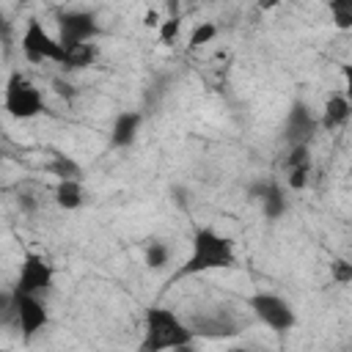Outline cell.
<instances>
[{"mask_svg":"<svg viewBox=\"0 0 352 352\" xmlns=\"http://www.w3.org/2000/svg\"><path fill=\"white\" fill-rule=\"evenodd\" d=\"M234 264H236L234 242L226 234H220L217 228L204 226V228H195L192 242H190V256L173 278L201 275V272H212V270H228Z\"/></svg>","mask_w":352,"mask_h":352,"instance_id":"6da1fadb","label":"cell"},{"mask_svg":"<svg viewBox=\"0 0 352 352\" xmlns=\"http://www.w3.org/2000/svg\"><path fill=\"white\" fill-rule=\"evenodd\" d=\"M192 330L187 322H182L170 308L151 305L143 314V341L140 352H165L192 344Z\"/></svg>","mask_w":352,"mask_h":352,"instance_id":"7a4b0ae2","label":"cell"},{"mask_svg":"<svg viewBox=\"0 0 352 352\" xmlns=\"http://www.w3.org/2000/svg\"><path fill=\"white\" fill-rule=\"evenodd\" d=\"M3 104H6V113L11 118H36L38 113H44L41 91L28 77H22L19 72H14L8 77L6 94H3Z\"/></svg>","mask_w":352,"mask_h":352,"instance_id":"3957f363","label":"cell"},{"mask_svg":"<svg viewBox=\"0 0 352 352\" xmlns=\"http://www.w3.org/2000/svg\"><path fill=\"white\" fill-rule=\"evenodd\" d=\"M248 308L256 314L261 324H267L272 333H289L297 324V314L289 300L272 294V292H256L248 297Z\"/></svg>","mask_w":352,"mask_h":352,"instance_id":"277c9868","label":"cell"},{"mask_svg":"<svg viewBox=\"0 0 352 352\" xmlns=\"http://www.w3.org/2000/svg\"><path fill=\"white\" fill-rule=\"evenodd\" d=\"M19 44H22L25 58L33 60V63H41V60L63 63V58H66V50L60 47L58 36H52L38 19H28V28H25Z\"/></svg>","mask_w":352,"mask_h":352,"instance_id":"5b68a950","label":"cell"},{"mask_svg":"<svg viewBox=\"0 0 352 352\" xmlns=\"http://www.w3.org/2000/svg\"><path fill=\"white\" fill-rule=\"evenodd\" d=\"M99 36V22L91 11H66L58 16V41L63 50L91 44Z\"/></svg>","mask_w":352,"mask_h":352,"instance_id":"8992f818","label":"cell"},{"mask_svg":"<svg viewBox=\"0 0 352 352\" xmlns=\"http://www.w3.org/2000/svg\"><path fill=\"white\" fill-rule=\"evenodd\" d=\"M52 280H55V270H52V264H50L44 256H38V253H25V256H22V267H19V278H16L14 292L38 297V294L50 292Z\"/></svg>","mask_w":352,"mask_h":352,"instance_id":"52a82bcc","label":"cell"},{"mask_svg":"<svg viewBox=\"0 0 352 352\" xmlns=\"http://www.w3.org/2000/svg\"><path fill=\"white\" fill-rule=\"evenodd\" d=\"M11 308H14V319L19 322V330H22L25 341H30L38 330H44L50 324V314H47L44 302L33 294L11 292Z\"/></svg>","mask_w":352,"mask_h":352,"instance_id":"ba28073f","label":"cell"},{"mask_svg":"<svg viewBox=\"0 0 352 352\" xmlns=\"http://www.w3.org/2000/svg\"><path fill=\"white\" fill-rule=\"evenodd\" d=\"M319 129V121L311 116V110L302 104V102H294L286 113V138L292 146H308V140L316 135Z\"/></svg>","mask_w":352,"mask_h":352,"instance_id":"9c48e42d","label":"cell"},{"mask_svg":"<svg viewBox=\"0 0 352 352\" xmlns=\"http://www.w3.org/2000/svg\"><path fill=\"white\" fill-rule=\"evenodd\" d=\"M190 330L192 336H204V338H228V336H236L239 333V324L236 319H231L228 314H201L190 322Z\"/></svg>","mask_w":352,"mask_h":352,"instance_id":"30bf717a","label":"cell"},{"mask_svg":"<svg viewBox=\"0 0 352 352\" xmlns=\"http://www.w3.org/2000/svg\"><path fill=\"white\" fill-rule=\"evenodd\" d=\"M140 121H143V116H140L138 110H124V113H118L116 121H113V129H110V146H113V148H126V146H132L135 138H138Z\"/></svg>","mask_w":352,"mask_h":352,"instance_id":"8fae6325","label":"cell"},{"mask_svg":"<svg viewBox=\"0 0 352 352\" xmlns=\"http://www.w3.org/2000/svg\"><path fill=\"white\" fill-rule=\"evenodd\" d=\"M253 195L261 201V212H264L267 220H278V217H283L286 209H289V204H286V192H283V187H280L278 182L258 184V187L253 190Z\"/></svg>","mask_w":352,"mask_h":352,"instance_id":"7c38bea8","label":"cell"},{"mask_svg":"<svg viewBox=\"0 0 352 352\" xmlns=\"http://www.w3.org/2000/svg\"><path fill=\"white\" fill-rule=\"evenodd\" d=\"M349 118H352V104H349V99L344 96V91L330 94L327 102H324L319 126H322V129H338V126H344Z\"/></svg>","mask_w":352,"mask_h":352,"instance_id":"4fadbf2b","label":"cell"},{"mask_svg":"<svg viewBox=\"0 0 352 352\" xmlns=\"http://www.w3.org/2000/svg\"><path fill=\"white\" fill-rule=\"evenodd\" d=\"M55 204L66 212L82 206V184L80 182H58L55 184Z\"/></svg>","mask_w":352,"mask_h":352,"instance_id":"5bb4252c","label":"cell"},{"mask_svg":"<svg viewBox=\"0 0 352 352\" xmlns=\"http://www.w3.org/2000/svg\"><path fill=\"white\" fill-rule=\"evenodd\" d=\"M47 170H50L52 176H58V182H80V176H82L80 165H77L72 157H66V154H55V157L50 160Z\"/></svg>","mask_w":352,"mask_h":352,"instance_id":"9a60e30c","label":"cell"},{"mask_svg":"<svg viewBox=\"0 0 352 352\" xmlns=\"http://www.w3.org/2000/svg\"><path fill=\"white\" fill-rule=\"evenodd\" d=\"M96 58V47L94 44H80V47H72L66 50V58H63V69H85L91 66Z\"/></svg>","mask_w":352,"mask_h":352,"instance_id":"2e32d148","label":"cell"},{"mask_svg":"<svg viewBox=\"0 0 352 352\" xmlns=\"http://www.w3.org/2000/svg\"><path fill=\"white\" fill-rule=\"evenodd\" d=\"M330 14H333V25L338 30H352V0H333Z\"/></svg>","mask_w":352,"mask_h":352,"instance_id":"e0dca14e","label":"cell"},{"mask_svg":"<svg viewBox=\"0 0 352 352\" xmlns=\"http://www.w3.org/2000/svg\"><path fill=\"white\" fill-rule=\"evenodd\" d=\"M168 258H170V250H168L165 242L154 239V242L146 248V267H151V270H162V267L168 264Z\"/></svg>","mask_w":352,"mask_h":352,"instance_id":"ac0fdd59","label":"cell"},{"mask_svg":"<svg viewBox=\"0 0 352 352\" xmlns=\"http://www.w3.org/2000/svg\"><path fill=\"white\" fill-rule=\"evenodd\" d=\"M214 36H217V25H212V22H198V25L192 28V33H190V50H198V47L209 44Z\"/></svg>","mask_w":352,"mask_h":352,"instance_id":"d6986e66","label":"cell"},{"mask_svg":"<svg viewBox=\"0 0 352 352\" xmlns=\"http://www.w3.org/2000/svg\"><path fill=\"white\" fill-rule=\"evenodd\" d=\"M179 33H182V16H168V19H162V25L157 28V36H160V41L162 44H176V38H179Z\"/></svg>","mask_w":352,"mask_h":352,"instance_id":"ffe728a7","label":"cell"},{"mask_svg":"<svg viewBox=\"0 0 352 352\" xmlns=\"http://www.w3.org/2000/svg\"><path fill=\"white\" fill-rule=\"evenodd\" d=\"M330 278H333V283H338V286L352 283V261H346V258L330 261Z\"/></svg>","mask_w":352,"mask_h":352,"instance_id":"44dd1931","label":"cell"},{"mask_svg":"<svg viewBox=\"0 0 352 352\" xmlns=\"http://www.w3.org/2000/svg\"><path fill=\"white\" fill-rule=\"evenodd\" d=\"M308 176H311V162H305V165H297V168H292L289 170V176H286V184L292 187V190H305L308 187Z\"/></svg>","mask_w":352,"mask_h":352,"instance_id":"7402d4cb","label":"cell"},{"mask_svg":"<svg viewBox=\"0 0 352 352\" xmlns=\"http://www.w3.org/2000/svg\"><path fill=\"white\" fill-rule=\"evenodd\" d=\"M305 162H311V148L308 146H292V151L286 154V170L305 165Z\"/></svg>","mask_w":352,"mask_h":352,"instance_id":"603a6c76","label":"cell"},{"mask_svg":"<svg viewBox=\"0 0 352 352\" xmlns=\"http://www.w3.org/2000/svg\"><path fill=\"white\" fill-rule=\"evenodd\" d=\"M341 77H344V96H346L349 104H352V63L341 66Z\"/></svg>","mask_w":352,"mask_h":352,"instance_id":"cb8c5ba5","label":"cell"},{"mask_svg":"<svg viewBox=\"0 0 352 352\" xmlns=\"http://www.w3.org/2000/svg\"><path fill=\"white\" fill-rule=\"evenodd\" d=\"M143 25H146V28H160V25H162V19H160V14L151 8V11H146V16H143Z\"/></svg>","mask_w":352,"mask_h":352,"instance_id":"d4e9b609","label":"cell"},{"mask_svg":"<svg viewBox=\"0 0 352 352\" xmlns=\"http://www.w3.org/2000/svg\"><path fill=\"white\" fill-rule=\"evenodd\" d=\"M52 85H55V94H60V96H74V88H72L69 82H63V80H55Z\"/></svg>","mask_w":352,"mask_h":352,"instance_id":"484cf974","label":"cell"},{"mask_svg":"<svg viewBox=\"0 0 352 352\" xmlns=\"http://www.w3.org/2000/svg\"><path fill=\"white\" fill-rule=\"evenodd\" d=\"M19 206H22V209H28V212H30V209H33V206H36V204H33V201H30V195H22V198H19Z\"/></svg>","mask_w":352,"mask_h":352,"instance_id":"4316f807","label":"cell"},{"mask_svg":"<svg viewBox=\"0 0 352 352\" xmlns=\"http://www.w3.org/2000/svg\"><path fill=\"white\" fill-rule=\"evenodd\" d=\"M170 352H198V349H192V344H187V346H179V349H170Z\"/></svg>","mask_w":352,"mask_h":352,"instance_id":"83f0119b","label":"cell"},{"mask_svg":"<svg viewBox=\"0 0 352 352\" xmlns=\"http://www.w3.org/2000/svg\"><path fill=\"white\" fill-rule=\"evenodd\" d=\"M228 352H253V349H248V346H234V349H228Z\"/></svg>","mask_w":352,"mask_h":352,"instance_id":"f1b7e54d","label":"cell"},{"mask_svg":"<svg viewBox=\"0 0 352 352\" xmlns=\"http://www.w3.org/2000/svg\"><path fill=\"white\" fill-rule=\"evenodd\" d=\"M8 352H11V349H8Z\"/></svg>","mask_w":352,"mask_h":352,"instance_id":"f546056e","label":"cell"}]
</instances>
